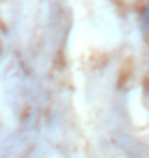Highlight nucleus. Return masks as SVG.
<instances>
[{"mask_svg":"<svg viewBox=\"0 0 149 158\" xmlns=\"http://www.w3.org/2000/svg\"><path fill=\"white\" fill-rule=\"evenodd\" d=\"M143 25H145V29H147V35H149V6L143 10Z\"/></svg>","mask_w":149,"mask_h":158,"instance_id":"obj_1","label":"nucleus"}]
</instances>
